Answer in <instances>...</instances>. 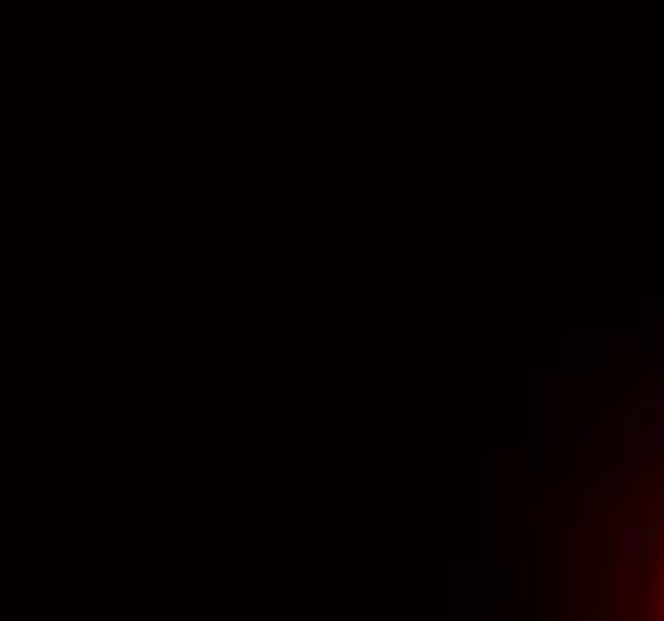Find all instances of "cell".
Masks as SVG:
<instances>
[{"instance_id":"5b68a950","label":"cell","mask_w":664,"mask_h":621,"mask_svg":"<svg viewBox=\"0 0 664 621\" xmlns=\"http://www.w3.org/2000/svg\"><path fill=\"white\" fill-rule=\"evenodd\" d=\"M650 445H655V449H664V430H655V435H650Z\"/></svg>"},{"instance_id":"6da1fadb","label":"cell","mask_w":664,"mask_h":621,"mask_svg":"<svg viewBox=\"0 0 664 621\" xmlns=\"http://www.w3.org/2000/svg\"><path fill=\"white\" fill-rule=\"evenodd\" d=\"M612 541H617V560H631V555L655 560L650 550H645V531L641 526H617V531H612Z\"/></svg>"},{"instance_id":"3957f363","label":"cell","mask_w":664,"mask_h":621,"mask_svg":"<svg viewBox=\"0 0 664 621\" xmlns=\"http://www.w3.org/2000/svg\"><path fill=\"white\" fill-rule=\"evenodd\" d=\"M631 407H636L641 416H645V411H664V392H659V388H641V397L631 401Z\"/></svg>"},{"instance_id":"277c9868","label":"cell","mask_w":664,"mask_h":621,"mask_svg":"<svg viewBox=\"0 0 664 621\" xmlns=\"http://www.w3.org/2000/svg\"><path fill=\"white\" fill-rule=\"evenodd\" d=\"M617 426H622L626 440H636V435H641V411H636V407H626V411L617 416Z\"/></svg>"},{"instance_id":"7a4b0ae2","label":"cell","mask_w":664,"mask_h":621,"mask_svg":"<svg viewBox=\"0 0 664 621\" xmlns=\"http://www.w3.org/2000/svg\"><path fill=\"white\" fill-rule=\"evenodd\" d=\"M603 478L612 483V488H636V483H645V464L641 459H622V464H612Z\"/></svg>"}]
</instances>
